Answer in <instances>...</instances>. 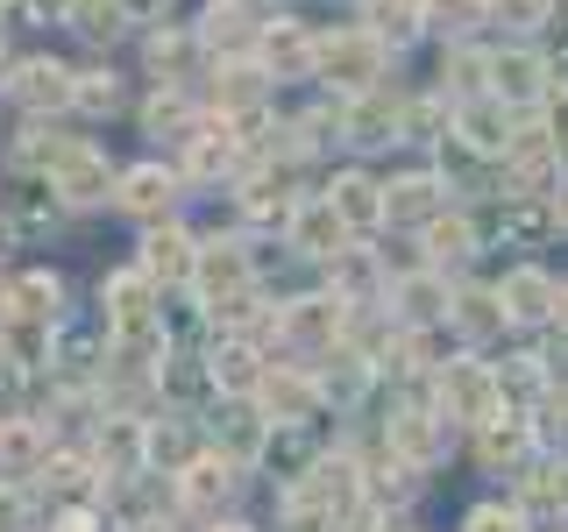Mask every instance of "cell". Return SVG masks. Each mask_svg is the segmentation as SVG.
Masks as SVG:
<instances>
[{
    "instance_id": "obj_15",
    "label": "cell",
    "mask_w": 568,
    "mask_h": 532,
    "mask_svg": "<svg viewBox=\"0 0 568 532\" xmlns=\"http://www.w3.org/2000/svg\"><path fill=\"white\" fill-rule=\"evenodd\" d=\"M426 248H434V263H469L476 227L462 221V213H434V221H426Z\"/></svg>"
},
{
    "instance_id": "obj_36",
    "label": "cell",
    "mask_w": 568,
    "mask_h": 532,
    "mask_svg": "<svg viewBox=\"0 0 568 532\" xmlns=\"http://www.w3.org/2000/svg\"><path fill=\"white\" fill-rule=\"evenodd\" d=\"M221 532H242V525H221Z\"/></svg>"
},
{
    "instance_id": "obj_31",
    "label": "cell",
    "mask_w": 568,
    "mask_h": 532,
    "mask_svg": "<svg viewBox=\"0 0 568 532\" xmlns=\"http://www.w3.org/2000/svg\"><path fill=\"white\" fill-rule=\"evenodd\" d=\"M150 58H156V71H164V64L178 71V64L192 58V35H156V43H150Z\"/></svg>"
},
{
    "instance_id": "obj_10",
    "label": "cell",
    "mask_w": 568,
    "mask_h": 532,
    "mask_svg": "<svg viewBox=\"0 0 568 532\" xmlns=\"http://www.w3.org/2000/svg\"><path fill=\"white\" fill-rule=\"evenodd\" d=\"M526 448H532V426L526 419H505V412H497V419L476 426V454H484V469H511Z\"/></svg>"
},
{
    "instance_id": "obj_3",
    "label": "cell",
    "mask_w": 568,
    "mask_h": 532,
    "mask_svg": "<svg viewBox=\"0 0 568 532\" xmlns=\"http://www.w3.org/2000/svg\"><path fill=\"white\" fill-rule=\"evenodd\" d=\"M540 93H547V58H532V50H497L490 58V100L532 106Z\"/></svg>"
},
{
    "instance_id": "obj_14",
    "label": "cell",
    "mask_w": 568,
    "mask_h": 532,
    "mask_svg": "<svg viewBox=\"0 0 568 532\" xmlns=\"http://www.w3.org/2000/svg\"><path fill=\"white\" fill-rule=\"evenodd\" d=\"M390 440H398V454L413 461V469H426V461L440 454V426H434V412H398V419H390Z\"/></svg>"
},
{
    "instance_id": "obj_22",
    "label": "cell",
    "mask_w": 568,
    "mask_h": 532,
    "mask_svg": "<svg viewBox=\"0 0 568 532\" xmlns=\"http://www.w3.org/2000/svg\"><path fill=\"white\" fill-rule=\"evenodd\" d=\"M227 483H235V469H227V461H192V469H185V497H192V504L227 497Z\"/></svg>"
},
{
    "instance_id": "obj_7",
    "label": "cell",
    "mask_w": 568,
    "mask_h": 532,
    "mask_svg": "<svg viewBox=\"0 0 568 532\" xmlns=\"http://www.w3.org/2000/svg\"><path fill=\"white\" fill-rule=\"evenodd\" d=\"M440 200H448V192H440V177H398V185H384V221H434L440 213Z\"/></svg>"
},
{
    "instance_id": "obj_1",
    "label": "cell",
    "mask_w": 568,
    "mask_h": 532,
    "mask_svg": "<svg viewBox=\"0 0 568 532\" xmlns=\"http://www.w3.org/2000/svg\"><path fill=\"white\" fill-rule=\"evenodd\" d=\"M313 64L327 71V79H342L348 93H369L384 71V43L377 35H334V43H313Z\"/></svg>"
},
{
    "instance_id": "obj_23",
    "label": "cell",
    "mask_w": 568,
    "mask_h": 532,
    "mask_svg": "<svg viewBox=\"0 0 568 532\" xmlns=\"http://www.w3.org/2000/svg\"><path fill=\"white\" fill-rule=\"evenodd\" d=\"M334 362H342V369H320V377H313V383H320V398H342V405H348V398H355V390H363V383H369V369H363V362H355V355H334Z\"/></svg>"
},
{
    "instance_id": "obj_11",
    "label": "cell",
    "mask_w": 568,
    "mask_h": 532,
    "mask_svg": "<svg viewBox=\"0 0 568 532\" xmlns=\"http://www.w3.org/2000/svg\"><path fill=\"white\" fill-rule=\"evenodd\" d=\"M497 306H505V319H526V327H532V319L555 313V284H547L540 270H511L505 291H497Z\"/></svg>"
},
{
    "instance_id": "obj_32",
    "label": "cell",
    "mask_w": 568,
    "mask_h": 532,
    "mask_svg": "<svg viewBox=\"0 0 568 532\" xmlns=\"http://www.w3.org/2000/svg\"><path fill=\"white\" fill-rule=\"evenodd\" d=\"M469 532H519V511H497V504H484L469 519Z\"/></svg>"
},
{
    "instance_id": "obj_24",
    "label": "cell",
    "mask_w": 568,
    "mask_h": 532,
    "mask_svg": "<svg viewBox=\"0 0 568 532\" xmlns=\"http://www.w3.org/2000/svg\"><path fill=\"white\" fill-rule=\"evenodd\" d=\"M22 93L29 100H71V71H58V64H22Z\"/></svg>"
},
{
    "instance_id": "obj_33",
    "label": "cell",
    "mask_w": 568,
    "mask_h": 532,
    "mask_svg": "<svg viewBox=\"0 0 568 532\" xmlns=\"http://www.w3.org/2000/svg\"><path fill=\"white\" fill-rule=\"evenodd\" d=\"M547 135H555V164H568V93H555V129Z\"/></svg>"
},
{
    "instance_id": "obj_8",
    "label": "cell",
    "mask_w": 568,
    "mask_h": 532,
    "mask_svg": "<svg viewBox=\"0 0 568 532\" xmlns=\"http://www.w3.org/2000/svg\"><path fill=\"white\" fill-rule=\"evenodd\" d=\"M327 206H334V221L342 227H377L384 221V185H369V177H334V192H327Z\"/></svg>"
},
{
    "instance_id": "obj_27",
    "label": "cell",
    "mask_w": 568,
    "mask_h": 532,
    "mask_svg": "<svg viewBox=\"0 0 568 532\" xmlns=\"http://www.w3.org/2000/svg\"><path fill=\"white\" fill-rule=\"evenodd\" d=\"M484 71H490V58H476V50H455V58L440 64V79H448L455 93H476V85H484Z\"/></svg>"
},
{
    "instance_id": "obj_5",
    "label": "cell",
    "mask_w": 568,
    "mask_h": 532,
    "mask_svg": "<svg viewBox=\"0 0 568 532\" xmlns=\"http://www.w3.org/2000/svg\"><path fill=\"white\" fill-rule=\"evenodd\" d=\"M342 135L363 142V150H369V142H398V100H390L384 85H369V93L342 114Z\"/></svg>"
},
{
    "instance_id": "obj_35",
    "label": "cell",
    "mask_w": 568,
    "mask_h": 532,
    "mask_svg": "<svg viewBox=\"0 0 568 532\" xmlns=\"http://www.w3.org/2000/svg\"><path fill=\"white\" fill-rule=\"evenodd\" d=\"M555 313H561V319H568V284H561V291H555Z\"/></svg>"
},
{
    "instance_id": "obj_4",
    "label": "cell",
    "mask_w": 568,
    "mask_h": 532,
    "mask_svg": "<svg viewBox=\"0 0 568 532\" xmlns=\"http://www.w3.org/2000/svg\"><path fill=\"white\" fill-rule=\"evenodd\" d=\"M277 334L298 348H334L342 341V298H298V306H284Z\"/></svg>"
},
{
    "instance_id": "obj_18",
    "label": "cell",
    "mask_w": 568,
    "mask_h": 532,
    "mask_svg": "<svg viewBox=\"0 0 568 532\" xmlns=\"http://www.w3.org/2000/svg\"><path fill=\"white\" fill-rule=\"evenodd\" d=\"M398 306H405V319H440V313H448V291H440V277H405L398 284Z\"/></svg>"
},
{
    "instance_id": "obj_6",
    "label": "cell",
    "mask_w": 568,
    "mask_h": 532,
    "mask_svg": "<svg viewBox=\"0 0 568 532\" xmlns=\"http://www.w3.org/2000/svg\"><path fill=\"white\" fill-rule=\"evenodd\" d=\"M256 390H263V405H271L284 426H298V419L320 405V383L298 377V369H271V377H256Z\"/></svg>"
},
{
    "instance_id": "obj_2",
    "label": "cell",
    "mask_w": 568,
    "mask_h": 532,
    "mask_svg": "<svg viewBox=\"0 0 568 532\" xmlns=\"http://www.w3.org/2000/svg\"><path fill=\"white\" fill-rule=\"evenodd\" d=\"M440 405H448V419H469V426H484L497 419V377L484 362H448V377H440Z\"/></svg>"
},
{
    "instance_id": "obj_9",
    "label": "cell",
    "mask_w": 568,
    "mask_h": 532,
    "mask_svg": "<svg viewBox=\"0 0 568 532\" xmlns=\"http://www.w3.org/2000/svg\"><path fill=\"white\" fill-rule=\"evenodd\" d=\"M342 235H348V227L334 221L327 200H306V206L292 213V242L306 248V256H342Z\"/></svg>"
},
{
    "instance_id": "obj_28",
    "label": "cell",
    "mask_w": 568,
    "mask_h": 532,
    "mask_svg": "<svg viewBox=\"0 0 568 532\" xmlns=\"http://www.w3.org/2000/svg\"><path fill=\"white\" fill-rule=\"evenodd\" d=\"M213 377H227L235 390H248V383H256V355H248V348H227V355H213Z\"/></svg>"
},
{
    "instance_id": "obj_29",
    "label": "cell",
    "mask_w": 568,
    "mask_h": 532,
    "mask_svg": "<svg viewBox=\"0 0 568 532\" xmlns=\"http://www.w3.org/2000/svg\"><path fill=\"white\" fill-rule=\"evenodd\" d=\"M497 8V22H511V29H540L547 22V0H490Z\"/></svg>"
},
{
    "instance_id": "obj_19",
    "label": "cell",
    "mask_w": 568,
    "mask_h": 532,
    "mask_svg": "<svg viewBox=\"0 0 568 532\" xmlns=\"http://www.w3.org/2000/svg\"><path fill=\"white\" fill-rule=\"evenodd\" d=\"M121 206L164 213V206H171V177H164V171H129V185H121Z\"/></svg>"
},
{
    "instance_id": "obj_20",
    "label": "cell",
    "mask_w": 568,
    "mask_h": 532,
    "mask_svg": "<svg viewBox=\"0 0 568 532\" xmlns=\"http://www.w3.org/2000/svg\"><path fill=\"white\" fill-rule=\"evenodd\" d=\"M248 29H256V22H248V8H242V0H213L200 35H206V43H242Z\"/></svg>"
},
{
    "instance_id": "obj_26",
    "label": "cell",
    "mask_w": 568,
    "mask_h": 532,
    "mask_svg": "<svg viewBox=\"0 0 568 532\" xmlns=\"http://www.w3.org/2000/svg\"><path fill=\"white\" fill-rule=\"evenodd\" d=\"M526 504H555V511H568V461H555V469H540L526 483Z\"/></svg>"
},
{
    "instance_id": "obj_16",
    "label": "cell",
    "mask_w": 568,
    "mask_h": 532,
    "mask_svg": "<svg viewBox=\"0 0 568 532\" xmlns=\"http://www.w3.org/2000/svg\"><path fill=\"white\" fill-rule=\"evenodd\" d=\"M263 64L284 71V79H306V71H313V43L298 29H271V35H263Z\"/></svg>"
},
{
    "instance_id": "obj_21",
    "label": "cell",
    "mask_w": 568,
    "mask_h": 532,
    "mask_svg": "<svg viewBox=\"0 0 568 532\" xmlns=\"http://www.w3.org/2000/svg\"><path fill=\"white\" fill-rule=\"evenodd\" d=\"M192 256H200V248L185 235H150V270L156 277H192Z\"/></svg>"
},
{
    "instance_id": "obj_25",
    "label": "cell",
    "mask_w": 568,
    "mask_h": 532,
    "mask_svg": "<svg viewBox=\"0 0 568 532\" xmlns=\"http://www.w3.org/2000/svg\"><path fill=\"white\" fill-rule=\"evenodd\" d=\"M476 14H484V0H419V22L434 29H469Z\"/></svg>"
},
{
    "instance_id": "obj_34",
    "label": "cell",
    "mask_w": 568,
    "mask_h": 532,
    "mask_svg": "<svg viewBox=\"0 0 568 532\" xmlns=\"http://www.w3.org/2000/svg\"><path fill=\"white\" fill-rule=\"evenodd\" d=\"M555 227H561V235H568V192H561V200H555Z\"/></svg>"
},
{
    "instance_id": "obj_13",
    "label": "cell",
    "mask_w": 568,
    "mask_h": 532,
    "mask_svg": "<svg viewBox=\"0 0 568 532\" xmlns=\"http://www.w3.org/2000/svg\"><path fill=\"white\" fill-rule=\"evenodd\" d=\"M455 327L469 334V341H490L497 327H505V306H497V291H484V284H469V291H455Z\"/></svg>"
},
{
    "instance_id": "obj_30",
    "label": "cell",
    "mask_w": 568,
    "mask_h": 532,
    "mask_svg": "<svg viewBox=\"0 0 568 532\" xmlns=\"http://www.w3.org/2000/svg\"><path fill=\"white\" fill-rule=\"evenodd\" d=\"M71 100H85V106H114V79H106V71H85V79L71 85Z\"/></svg>"
},
{
    "instance_id": "obj_17",
    "label": "cell",
    "mask_w": 568,
    "mask_h": 532,
    "mask_svg": "<svg viewBox=\"0 0 568 532\" xmlns=\"http://www.w3.org/2000/svg\"><path fill=\"white\" fill-rule=\"evenodd\" d=\"M369 35H377V43H413V35H419V8H413V0H369Z\"/></svg>"
},
{
    "instance_id": "obj_12",
    "label": "cell",
    "mask_w": 568,
    "mask_h": 532,
    "mask_svg": "<svg viewBox=\"0 0 568 532\" xmlns=\"http://www.w3.org/2000/svg\"><path fill=\"white\" fill-rule=\"evenodd\" d=\"M462 142H469L476 156H505L511 121L497 114V100H469V106H462Z\"/></svg>"
}]
</instances>
